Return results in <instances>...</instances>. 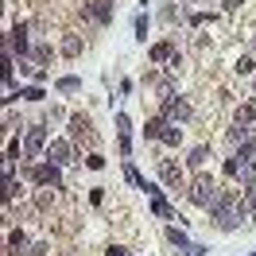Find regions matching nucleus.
<instances>
[{
  "mask_svg": "<svg viewBox=\"0 0 256 256\" xmlns=\"http://www.w3.org/2000/svg\"><path fill=\"white\" fill-rule=\"evenodd\" d=\"M210 214V222L218 225L222 233H240V229H248L252 225V210L244 206V198H240V190H222L218 194V202L206 210Z\"/></svg>",
  "mask_w": 256,
  "mask_h": 256,
  "instance_id": "nucleus-1",
  "label": "nucleus"
},
{
  "mask_svg": "<svg viewBox=\"0 0 256 256\" xmlns=\"http://www.w3.org/2000/svg\"><path fill=\"white\" fill-rule=\"evenodd\" d=\"M24 178L32 186H50V190H66V178H62V167L50 160H28L24 167Z\"/></svg>",
  "mask_w": 256,
  "mask_h": 256,
  "instance_id": "nucleus-2",
  "label": "nucleus"
},
{
  "mask_svg": "<svg viewBox=\"0 0 256 256\" xmlns=\"http://www.w3.org/2000/svg\"><path fill=\"white\" fill-rule=\"evenodd\" d=\"M218 194H222V186H218V178L210 175V171H198V175H190V182H186V198H190V206H198V210H210L218 202Z\"/></svg>",
  "mask_w": 256,
  "mask_h": 256,
  "instance_id": "nucleus-3",
  "label": "nucleus"
},
{
  "mask_svg": "<svg viewBox=\"0 0 256 256\" xmlns=\"http://www.w3.org/2000/svg\"><path fill=\"white\" fill-rule=\"evenodd\" d=\"M156 178L163 182L167 194H186L190 171H186V163H178V160H156Z\"/></svg>",
  "mask_w": 256,
  "mask_h": 256,
  "instance_id": "nucleus-4",
  "label": "nucleus"
},
{
  "mask_svg": "<svg viewBox=\"0 0 256 256\" xmlns=\"http://www.w3.org/2000/svg\"><path fill=\"white\" fill-rule=\"evenodd\" d=\"M20 136H24V160H43V156H47V144H50V124L47 120L28 124Z\"/></svg>",
  "mask_w": 256,
  "mask_h": 256,
  "instance_id": "nucleus-5",
  "label": "nucleus"
},
{
  "mask_svg": "<svg viewBox=\"0 0 256 256\" xmlns=\"http://www.w3.org/2000/svg\"><path fill=\"white\" fill-rule=\"evenodd\" d=\"M148 62L175 74L178 66H182V54H178V47H175V35H171V39H160V43H152V47H148Z\"/></svg>",
  "mask_w": 256,
  "mask_h": 256,
  "instance_id": "nucleus-6",
  "label": "nucleus"
},
{
  "mask_svg": "<svg viewBox=\"0 0 256 256\" xmlns=\"http://www.w3.org/2000/svg\"><path fill=\"white\" fill-rule=\"evenodd\" d=\"M43 160L58 163V167L66 171V167H74V163H82V148L74 144L70 136H54V140L47 144V156H43Z\"/></svg>",
  "mask_w": 256,
  "mask_h": 256,
  "instance_id": "nucleus-7",
  "label": "nucleus"
},
{
  "mask_svg": "<svg viewBox=\"0 0 256 256\" xmlns=\"http://www.w3.org/2000/svg\"><path fill=\"white\" fill-rule=\"evenodd\" d=\"M66 136L74 140V144H86L90 152L97 148V132H94V120H90V112H70V120H66Z\"/></svg>",
  "mask_w": 256,
  "mask_h": 256,
  "instance_id": "nucleus-8",
  "label": "nucleus"
},
{
  "mask_svg": "<svg viewBox=\"0 0 256 256\" xmlns=\"http://www.w3.org/2000/svg\"><path fill=\"white\" fill-rule=\"evenodd\" d=\"M32 24H24V20H20V24H12V28H8V35H4V50H12V54H16V58H28V54H32Z\"/></svg>",
  "mask_w": 256,
  "mask_h": 256,
  "instance_id": "nucleus-9",
  "label": "nucleus"
},
{
  "mask_svg": "<svg viewBox=\"0 0 256 256\" xmlns=\"http://www.w3.org/2000/svg\"><path fill=\"white\" fill-rule=\"evenodd\" d=\"M160 112L167 116V120H175V124H190V120H194V105L182 94L163 97V101H160Z\"/></svg>",
  "mask_w": 256,
  "mask_h": 256,
  "instance_id": "nucleus-10",
  "label": "nucleus"
},
{
  "mask_svg": "<svg viewBox=\"0 0 256 256\" xmlns=\"http://www.w3.org/2000/svg\"><path fill=\"white\" fill-rule=\"evenodd\" d=\"M82 16L94 20L97 28H109L112 16H116V8H112V0H90V4H82Z\"/></svg>",
  "mask_w": 256,
  "mask_h": 256,
  "instance_id": "nucleus-11",
  "label": "nucleus"
},
{
  "mask_svg": "<svg viewBox=\"0 0 256 256\" xmlns=\"http://www.w3.org/2000/svg\"><path fill=\"white\" fill-rule=\"evenodd\" d=\"M32 248V237L24 225H8V240H4V256H28Z\"/></svg>",
  "mask_w": 256,
  "mask_h": 256,
  "instance_id": "nucleus-12",
  "label": "nucleus"
},
{
  "mask_svg": "<svg viewBox=\"0 0 256 256\" xmlns=\"http://www.w3.org/2000/svg\"><path fill=\"white\" fill-rule=\"evenodd\" d=\"M210 160H214V148H210V144H194L190 152H186V160H182V163H186V171H190V175H198V171H206Z\"/></svg>",
  "mask_w": 256,
  "mask_h": 256,
  "instance_id": "nucleus-13",
  "label": "nucleus"
},
{
  "mask_svg": "<svg viewBox=\"0 0 256 256\" xmlns=\"http://www.w3.org/2000/svg\"><path fill=\"white\" fill-rule=\"evenodd\" d=\"M163 128H167V116H163V112H156V116H148V120H144V128H140V132H144L148 144H160V140H163Z\"/></svg>",
  "mask_w": 256,
  "mask_h": 256,
  "instance_id": "nucleus-14",
  "label": "nucleus"
},
{
  "mask_svg": "<svg viewBox=\"0 0 256 256\" xmlns=\"http://www.w3.org/2000/svg\"><path fill=\"white\" fill-rule=\"evenodd\" d=\"M50 86H54V94H58V97H74V94H82V78H78V74H62V78H54Z\"/></svg>",
  "mask_w": 256,
  "mask_h": 256,
  "instance_id": "nucleus-15",
  "label": "nucleus"
},
{
  "mask_svg": "<svg viewBox=\"0 0 256 256\" xmlns=\"http://www.w3.org/2000/svg\"><path fill=\"white\" fill-rule=\"evenodd\" d=\"M32 58H35V66H43V70H47V66L54 62V58H58V50L50 47L47 39H39V43H35V47H32Z\"/></svg>",
  "mask_w": 256,
  "mask_h": 256,
  "instance_id": "nucleus-16",
  "label": "nucleus"
},
{
  "mask_svg": "<svg viewBox=\"0 0 256 256\" xmlns=\"http://www.w3.org/2000/svg\"><path fill=\"white\" fill-rule=\"evenodd\" d=\"M163 237H167V244H171L175 252H182V248L190 244V233H186V225H167V233H163Z\"/></svg>",
  "mask_w": 256,
  "mask_h": 256,
  "instance_id": "nucleus-17",
  "label": "nucleus"
},
{
  "mask_svg": "<svg viewBox=\"0 0 256 256\" xmlns=\"http://www.w3.org/2000/svg\"><path fill=\"white\" fill-rule=\"evenodd\" d=\"M120 175H124V182L132 186V190H140L148 178L140 175V167H136V160H120Z\"/></svg>",
  "mask_w": 256,
  "mask_h": 256,
  "instance_id": "nucleus-18",
  "label": "nucleus"
},
{
  "mask_svg": "<svg viewBox=\"0 0 256 256\" xmlns=\"http://www.w3.org/2000/svg\"><path fill=\"white\" fill-rule=\"evenodd\" d=\"M132 32H136V43L144 47V43H148V35H152V16H148L144 8H140V12H136V20H132Z\"/></svg>",
  "mask_w": 256,
  "mask_h": 256,
  "instance_id": "nucleus-19",
  "label": "nucleus"
},
{
  "mask_svg": "<svg viewBox=\"0 0 256 256\" xmlns=\"http://www.w3.org/2000/svg\"><path fill=\"white\" fill-rule=\"evenodd\" d=\"M82 50H86L82 35H62V43H58V54H62V58H78Z\"/></svg>",
  "mask_w": 256,
  "mask_h": 256,
  "instance_id": "nucleus-20",
  "label": "nucleus"
},
{
  "mask_svg": "<svg viewBox=\"0 0 256 256\" xmlns=\"http://www.w3.org/2000/svg\"><path fill=\"white\" fill-rule=\"evenodd\" d=\"M182 140H186V136H182V124L167 120V128H163V140H160V144H163V148H182Z\"/></svg>",
  "mask_w": 256,
  "mask_h": 256,
  "instance_id": "nucleus-21",
  "label": "nucleus"
},
{
  "mask_svg": "<svg viewBox=\"0 0 256 256\" xmlns=\"http://www.w3.org/2000/svg\"><path fill=\"white\" fill-rule=\"evenodd\" d=\"M4 160H12V163H20L24 160V136H8V148H4Z\"/></svg>",
  "mask_w": 256,
  "mask_h": 256,
  "instance_id": "nucleus-22",
  "label": "nucleus"
},
{
  "mask_svg": "<svg viewBox=\"0 0 256 256\" xmlns=\"http://www.w3.org/2000/svg\"><path fill=\"white\" fill-rule=\"evenodd\" d=\"M233 74L237 78H248V74H256V54L248 50V54H240L237 58V66H233Z\"/></svg>",
  "mask_w": 256,
  "mask_h": 256,
  "instance_id": "nucleus-23",
  "label": "nucleus"
},
{
  "mask_svg": "<svg viewBox=\"0 0 256 256\" xmlns=\"http://www.w3.org/2000/svg\"><path fill=\"white\" fill-rule=\"evenodd\" d=\"M43 120H47L50 128H58V124H66V120H70V112H66L62 105H50V109L43 112Z\"/></svg>",
  "mask_w": 256,
  "mask_h": 256,
  "instance_id": "nucleus-24",
  "label": "nucleus"
},
{
  "mask_svg": "<svg viewBox=\"0 0 256 256\" xmlns=\"http://www.w3.org/2000/svg\"><path fill=\"white\" fill-rule=\"evenodd\" d=\"M112 132H116V136H132V132H136V128H132V116H128V112H116V116H112Z\"/></svg>",
  "mask_w": 256,
  "mask_h": 256,
  "instance_id": "nucleus-25",
  "label": "nucleus"
},
{
  "mask_svg": "<svg viewBox=\"0 0 256 256\" xmlns=\"http://www.w3.org/2000/svg\"><path fill=\"white\" fill-rule=\"evenodd\" d=\"M186 24H190V28H210V24H218V16H214V12H190Z\"/></svg>",
  "mask_w": 256,
  "mask_h": 256,
  "instance_id": "nucleus-26",
  "label": "nucleus"
},
{
  "mask_svg": "<svg viewBox=\"0 0 256 256\" xmlns=\"http://www.w3.org/2000/svg\"><path fill=\"white\" fill-rule=\"evenodd\" d=\"M116 152H120V160H132L136 156V140L132 136H116Z\"/></svg>",
  "mask_w": 256,
  "mask_h": 256,
  "instance_id": "nucleus-27",
  "label": "nucleus"
},
{
  "mask_svg": "<svg viewBox=\"0 0 256 256\" xmlns=\"http://www.w3.org/2000/svg\"><path fill=\"white\" fill-rule=\"evenodd\" d=\"M210 252H214V248H210L206 240H190V244H186L178 256H210Z\"/></svg>",
  "mask_w": 256,
  "mask_h": 256,
  "instance_id": "nucleus-28",
  "label": "nucleus"
},
{
  "mask_svg": "<svg viewBox=\"0 0 256 256\" xmlns=\"http://www.w3.org/2000/svg\"><path fill=\"white\" fill-rule=\"evenodd\" d=\"M240 198H244V206L256 214V182H248V186H240Z\"/></svg>",
  "mask_w": 256,
  "mask_h": 256,
  "instance_id": "nucleus-29",
  "label": "nucleus"
},
{
  "mask_svg": "<svg viewBox=\"0 0 256 256\" xmlns=\"http://www.w3.org/2000/svg\"><path fill=\"white\" fill-rule=\"evenodd\" d=\"M86 167H90V171H105V156H101V152H90V156H86Z\"/></svg>",
  "mask_w": 256,
  "mask_h": 256,
  "instance_id": "nucleus-30",
  "label": "nucleus"
},
{
  "mask_svg": "<svg viewBox=\"0 0 256 256\" xmlns=\"http://www.w3.org/2000/svg\"><path fill=\"white\" fill-rule=\"evenodd\" d=\"M132 90H136V82H132V78H120V86H116V97H109V101H120V97H128Z\"/></svg>",
  "mask_w": 256,
  "mask_h": 256,
  "instance_id": "nucleus-31",
  "label": "nucleus"
},
{
  "mask_svg": "<svg viewBox=\"0 0 256 256\" xmlns=\"http://www.w3.org/2000/svg\"><path fill=\"white\" fill-rule=\"evenodd\" d=\"M28 256H50V240H32Z\"/></svg>",
  "mask_w": 256,
  "mask_h": 256,
  "instance_id": "nucleus-32",
  "label": "nucleus"
},
{
  "mask_svg": "<svg viewBox=\"0 0 256 256\" xmlns=\"http://www.w3.org/2000/svg\"><path fill=\"white\" fill-rule=\"evenodd\" d=\"M160 20H163V24H178V20H182V12H178V8H163Z\"/></svg>",
  "mask_w": 256,
  "mask_h": 256,
  "instance_id": "nucleus-33",
  "label": "nucleus"
},
{
  "mask_svg": "<svg viewBox=\"0 0 256 256\" xmlns=\"http://www.w3.org/2000/svg\"><path fill=\"white\" fill-rule=\"evenodd\" d=\"M105 256H136V252H132L128 244H109V248H105Z\"/></svg>",
  "mask_w": 256,
  "mask_h": 256,
  "instance_id": "nucleus-34",
  "label": "nucleus"
},
{
  "mask_svg": "<svg viewBox=\"0 0 256 256\" xmlns=\"http://www.w3.org/2000/svg\"><path fill=\"white\" fill-rule=\"evenodd\" d=\"M240 4H244V0H222V12L233 16V12H240Z\"/></svg>",
  "mask_w": 256,
  "mask_h": 256,
  "instance_id": "nucleus-35",
  "label": "nucleus"
},
{
  "mask_svg": "<svg viewBox=\"0 0 256 256\" xmlns=\"http://www.w3.org/2000/svg\"><path fill=\"white\" fill-rule=\"evenodd\" d=\"M90 202H94V206H101V202H105V186H94V190H90Z\"/></svg>",
  "mask_w": 256,
  "mask_h": 256,
  "instance_id": "nucleus-36",
  "label": "nucleus"
},
{
  "mask_svg": "<svg viewBox=\"0 0 256 256\" xmlns=\"http://www.w3.org/2000/svg\"><path fill=\"white\" fill-rule=\"evenodd\" d=\"M178 4H202V0H178Z\"/></svg>",
  "mask_w": 256,
  "mask_h": 256,
  "instance_id": "nucleus-37",
  "label": "nucleus"
},
{
  "mask_svg": "<svg viewBox=\"0 0 256 256\" xmlns=\"http://www.w3.org/2000/svg\"><path fill=\"white\" fill-rule=\"evenodd\" d=\"M140 4H144V12H148V4H152V0H140Z\"/></svg>",
  "mask_w": 256,
  "mask_h": 256,
  "instance_id": "nucleus-38",
  "label": "nucleus"
},
{
  "mask_svg": "<svg viewBox=\"0 0 256 256\" xmlns=\"http://www.w3.org/2000/svg\"><path fill=\"white\" fill-rule=\"evenodd\" d=\"M244 256H256V248H252V252H244Z\"/></svg>",
  "mask_w": 256,
  "mask_h": 256,
  "instance_id": "nucleus-39",
  "label": "nucleus"
}]
</instances>
